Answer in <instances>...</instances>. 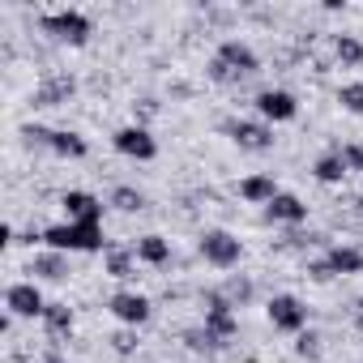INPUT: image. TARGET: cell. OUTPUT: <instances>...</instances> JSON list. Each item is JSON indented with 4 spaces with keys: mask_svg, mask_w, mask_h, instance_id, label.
Returning a JSON list of instances; mask_svg holds the SVG:
<instances>
[{
    "mask_svg": "<svg viewBox=\"0 0 363 363\" xmlns=\"http://www.w3.org/2000/svg\"><path fill=\"white\" fill-rule=\"evenodd\" d=\"M43 244L52 252H103V227L99 223H56L43 231Z\"/></svg>",
    "mask_w": 363,
    "mask_h": 363,
    "instance_id": "6da1fadb",
    "label": "cell"
},
{
    "mask_svg": "<svg viewBox=\"0 0 363 363\" xmlns=\"http://www.w3.org/2000/svg\"><path fill=\"white\" fill-rule=\"evenodd\" d=\"M39 26H43L52 39H60V43H73V48H82V43L90 39V18H86V13H77V9H60V13H48Z\"/></svg>",
    "mask_w": 363,
    "mask_h": 363,
    "instance_id": "7a4b0ae2",
    "label": "cell"
},
{
    "mask_svg": "<svg viewBox=\"0 0 363 363\" xmlns=\"http://www.w3.org/2000/svg\"><path fill=\"white\" fill-rule=\"evenodd\" d=\"M201 257H206L210 265H218V269H231V265H240L244 244H240L231 231H206V235H201Z\"/></svg>",
    "mask_w": 363,
    "mask_h": 363,
    "instance_id": "3957f363",
    "label": "cell"
},
{
    "mask_svg": "<svg viewBox=\"0 0 363 363\" xmlns=\"http://www.w3.org/2000/svg\"><path fill=\"white\" fill-rule=\"evenodd\" d=\"M111 145H116L124 158H137V162H150V158L158 154V141H154L150 128H141V124H124V128H116Z\"/></svg>",
    "mask_w": 363,
    "mask_h": 363,
    "instance_id": "277c9868",
    "label": "cell"
},
{
    "mask_svg": "<svg viewBox=\"0 0 363 363\" xmlns=\"http://www.w3.org/2000/svg\"><path fill=\"white\" fill-rule=\"evenodd\" d=\"M5 308H9V316L35 320V316L48 312V299H43V291H39L35 282H13V286L5 291Z\"/></svg>",
    "mask_w": 363,
    "mask_h": 363,
    "instance_id": "5b68a950",
    "label": "cell"
},
{
    "mask_svg": "<svg viewBox=\"0 0 363 363\" xmlns=\"http://www.w3.org/2000/svg\"><path fill=\"white\" fill-rule=\"evenodd\" d=\"M235 329H240V320H235V303L218 291V295H210V308H206V333L223 346L227 337H235Z\"/></svg>",
    "mask_w": 363,
    "mask_h": 363,
    "instance_id": "8992f818",
    "label": "cell"
},
{
    "mask_svg": "<svg viewBox=\"0 0 363 363\" xmlns=\"http://www.w3.org/2000/svg\"><path fill=\"white\" fill-rule=\"evenodd\" d=\"M269 320H274V329H282V333H303L308 308H303L295 295H274V299H269Z\"/></svg>",
    "mask_w": 363,
    "mask_h": 363,
    "instance_id": "52a82bcc",
    "label": "cell"
},
{
    "mask_svg": "<svg viewBox=\"0 0 363 363\" xmlns=\"http://www.w3.org/2000/svg\"><path fill=\"white\" fill-rule=\"evenodd\" d=\"M257 111H261V120H269V124H286V120L299 116V103H295L291 90H261V94H257Z\"/></svg>",
    "mask_w": 363,
    "mask_h": 363,
    "instance_id": "ba28073f",
    "label": "cell"
},
{
    "mask_svg": "<svg viewBox=\"0 0 363 363\" xmlns=\"http://www.w3.org/2000/svg\"><path fill=\"white\" fill-rule=\"evenodd\" d=\"M107 308H111V316H116V320H124V325H133V329H137V325H145V320H150V312H154V308H150V299H145V295H137V291H120V295H111V303H107Z\"/></svg>",
    "mask_w": 363,
    "mask_h": 363,
    "instance_id": "9c48e42d",
    "label": "cell"
},
{
    "mask_svg": "<svg viewBox=\"0 0 363 363\" xmlns=\"http://www.w3.org/2000/svg\"><path fill=\"white\" fill-rule=\"evenodd\" d=\"M218 60L231 69V73H240V77H252L257 69H261V60H257V52L248 48V43H240V39H227L223 48H218Z\"/></svg>",
    "mask_w": 363,
    "mask_h": 363,
    "instance_id": "30bf717a",
    "label": "cell"
},
{
    "mask_svg": "<svg viewBox=\"0 0 363 363\" xmlns=\"http://www.w3.org/2000/svg\"><path fill=\"white\" fill-rule=\"evenodd\" d=\"M60 206H65L69 223H99V218H103V201H99L94 193H82V189L65 193V197H60Z\"/></svg>",
    "mask_w": 363,
    "mask_h": 363,
    "instance_id": "8fae6325",
    "label": "cell"
},
{
    "mask_svg": "<svg viewBox=\"0 0 363 363\" xmlns=\"http://www.w3.org/2000/svg\"><path fill=\"white\" fill-rule=\"evenodd\" d=\"M227 133H231V141H235L240 150H269V145H274V133H269V124L235 120V124H227Z\"/></svg>",
    "mask_w": 363,
    "mask_h": 363,
    "instance_id": "7c38bea8",
    "label": "cell"
},
{
    "mask_svg": "<svg viewBox=\"0 0 363 363\" xmlns=\"http://www.w3.org/2000/svg\"><path fill=\"white\" fill-rule=\"evenodd\" d=\"M265 218H269V223H303V218H308V206H303L295 193H278V197L265 206Z\"/></svg>",
    "mask_w": 363,
    "mask_h": 363,
    "instance_id": "4fadbf2b",
    "label": "cell"
},
{
    "mask_svg": "<svg viewBox=\"0 0 363 363\" xmlns=\"http://www.w3.org/2000/svg\"><path fill=\"white\" fill-rule=\"evenodd\" d=\"M240 197L252 201V206H269V201L278 197L274 175H248V179H240Z\"/></svg>",
    "mask_w": 363,
    "mask_h": 363,
    "instance_id": "5bb4252c",
    "label": "cell"
},
{
    "mask_svg": "<svg viewBox=\"0 0 363 363\" xmlns=\"http://www.w3.org/2000/svg\"><path fill=\"white\" fill-rule=\"evenodd\" d=\"M48 150H56L60 158H86V154H90L86 137H82V133H65V128H52V133H48Z\"/></svg>",
    "mask_w": 363,
    "mask_h": 363,
    "instance_id": "9a60e30c",
    "label": "cell"
},
{
    "mask_svg": "<svg viewBox=\"0 0 363 363\" xmlns=\"http://www.w3.org/2000/svg\"><path fill=\"white\" fill-rule=\"evenodd\" d=\"M133 257L145 261V265H167V261H171V244H167L162 235H141L137 248H133Z\"/></svg>",
    "mask_w": 363,
    "mask_h": 363,
    "instance_id": "2e32d148",
    "label": "cell"
},
{
    "mask_svg": "<svg viewBox=\"0 0 363 363\" xmlns=\"http://www.w3.org/2000/svg\"><path fill=\"white\" fill-rule=\"evenodd\" d=\"M325 265H329V274H359L363 269V252L359 248H329Z\"/></svg>",
    "mask_w": 363,
    "mask_h": 363,
    "instance_id": "e0dca14e",
    "label": "cell"
},
{
    "mask_svg": "<svg viewBox=\"0 0 363 363\" xmlns=\"http://www.w3.org/2000/svg\"><path fill=\"white\" fill-rule=\"evenodd\" d=\"M316 179H320V184H342V175L350 171L346 167V154H325V158H316Z\"/></svg>",
    "mask_w": 363,
    "mask_h": 363,
    "instance_id": "ac0fdd59",
    "label": "cell"
},
{
    "mask_svg": "<svg viewBox=\"0 0 363 363\" xmlns=\"http://www.w3.org/2000/svg\"><path fill=\"white\" fill-rule=\"evenodd\" d=\"M30 274L60 282V278L69 274V269H65V252H48V257H35V261H30Z\"/></svg>",
    "mask_w": 363,
    "mask_h": 363,
    "instance_id": "d6986e66",
    "label": "cell"
},
{
    "mask_svg": "<svg viewBox=\"0 0 363 363\" xmlns=\"http://www.w3.org/2000/svg\"><path fill=\"white\" fill-rule=\"evenodd\" d=\"M73 90H77V82H73V77H52V82H43V90H39V103H48V107H52V103L69 99Z\"/></svg>",
    "mask_w": 363,
    "mask_h": 363,
    "instance_id": "ffe728a7",
    "label": "cell"
},
{
    "mask_svg": "<svg viewBox=\"0 0 363 363\" xmlns=\"http://www.w3.org/2000/svg\"><path fill=\"white\" fill-rule=\"evenodd\" d=\"M43 325H48L52 333H69V329H73V308H69V303H48Z\"/></svg>",
    "mask_w": 363,
    "mask_h": 363,
    "instance_id": "44dd1931",
    "label": "cell"
},
{
    "mask_svg": "<svg viewBox=\"0 0 363 363\" xmlns=\"http://www.w3.org/2000/svg\"><path fill=\"white\" fill-rule=\"evenodd\" d=\"M333 52H337V60L350 65V69L363 65V43H359L354 35H337V39H333Z\"/></svg>",
    "mask_w": 363,
    "mask_h": 363,
    "instance_id": "7402d4cb",
    "label": "cell"
},
{
    "mask_svg": "<svg viewBox=\"0 0 363 363\" xmlns=\"http://www.w3.org/2000/svg\"><path fill=\"white\" fill-rule=\"evenodd\" d=\"M111 206H116V210H124V214H137V210H145V197H141L137 189H128V184H124V189H116V193H111Z\"/></svg>",
    "mask_w": 363,
    "mask_h": 363,
    "instance_id": "603a6c76",
    "label": "cell"
},
{
    "mask_svg": "<svg viewBox=\"0 0 363 363\" xmlns=\"http://www.w3.org/2000/svg\"><path fill=\"white\" fill-rule=\"evenodd\" d=\"M103 261H107V274H111V278H133V257H128V252L107 248V257H103Z\"/></svg>",
    "mask_w": 363,
    "mask_h": 363,
    "instance_id": "cb8c5ba5",
    "label": "cell"
},
{
    "mask_svg": "<svg viewBox=\"0 0 363 363\" xmlns=\"http://www.w3.org/2000/svg\"><path fill=\"white\" fill-rule=\"evenodd\" d=\"M337 103H342L350 116H363V82H350V86H342V90H337Z\"/></svg>",
    "mask_w": 363,
    "mask_h": 363,
    "instance_id": "d4e9b609",
    "label": "cell"
},
{
    "mask_svg": "<svg viewBox=\"0 0 363 363\" xmlns=\"http://www.w3.org/2000/svg\"><path fill=\"white\" fill-rule=\"evenodd\" d=\"M223 295H227V299H231V303H235V308H240V303H244V299H248V295H252V282H244V278H231V282H227V291H223Z\"/></svg>",
    "mask_w": 363,
    "mask_h": 363,
    "instance_id": "484cf974",
    "label": "cell"
},
{
    "mask_svg": "<svg viewBox=\"0 0 363 363\" xmlns=\"http://www.w3.org/2000/svg\"><path fill=\"white\" fill-rule=\"evenodd\" d=\"M184 342H189L193 350H214V346H218V342H214L206 329H189V333H184Z\"/></svg>",
    "mask_w": 363,
    "mask_h": 363,
    "instance_id": "4316f807",
    "label": "cell"
},
{
    "mask_svg": "<svg viewBox=\"0 0 363 363\" xmlns=\"http://www.w3.org/2000/svg\"><path fill=\"white\" fill-rule=\"evenodd\" d=\"M210 77H214V82H240V73H231L218 56H214V65H210Z\"/></svg>",
    "mask_w": 363,
    "mask_h": 363,
    "instance_id": "83f0119b",
    "label": "cell"
},
{
    "mask_svg": "<svg viewBox=\"0 0 363 363\" xmlns=\"http://www.w3.org/2000/svg\"><path fill=\"white\" fill-rule=\"evenodd\" d=\"M316 342H320L316 333H299V342H295V350H299V354H320V346H316Z\"/></svg>",
    "mask_w": 363,
    "mask_h": 363,
    "instance_id": "f1b7e54d",
    "label": "cell"
},
{
    "mask_svg": "<svg viewBox=\"0 0 363 363\" xmlns=\"http://www.w3.org/2000/svg\"><path fill=\"white\" fill-rule=\"evenodd\" d=\"M346 167H354V171H363V141H354V145H346Z\"/></svg>",
    "mask_w": 363,
    "mask_h": 363,
    "instance_id": "f546056e",
    "label": "cell"
},
{
    "mask_svg": "<svg viewBox=\"0 0 363 363\" xmlns=\"http://www.w3.org/2000/svg\"><path fill=\"white\" fill-rule=\"evenodd\" d=\"M111 342H116V350H120V354H128V350L137 346V337H133V333H116Z\"/></svg>",
    "mask_w": 363,
    "mask_h": 363,
    "instance_id": "4dcf8cb0",
    "label": "cell"
},
{
    "mask_svg": "<svg viewBox=\"0 0 363 363\" xmlns=\"http://www.w3.org/2000/svg\"><path fill=\"white\" fill-rule=\"evenodd\" d=\"M43 363H65V359H56V354H52V359H43Z\"/></svg>",
    "mask_w": 363,
    "mask_h": 363,
    "instance_id": "1f68e13d",
    "label": "cell"
},
{
    "mask_svg": "<svg viewBox=\"0 0 363 363\" xmlns=\"http://www.w3.org/2000/svg\"><path fill=\"white\" fill-rule=\"evenodd\" d=\"M359 210H363V197H359Z\"/></svg>",
    "mask_w": 363,
    "mask_h": 363,
    "instance_id": "d6a6232c",
    "label": "cell"
},
{
    "mask_svg": "<svg viewBox=\"0 0 363 363\" xmlns=\"http://www.w3.org/2000/svg\"><path fill=\"white\" fill-rule=\"evenodd\" d=\"M359 312H363V299H359Z\"/></svg>",
    "mask_w": 363,
    "mask_h": 363,
    "instance_id": "836d02e7",
    "label": "cell"
}]
</instances>
